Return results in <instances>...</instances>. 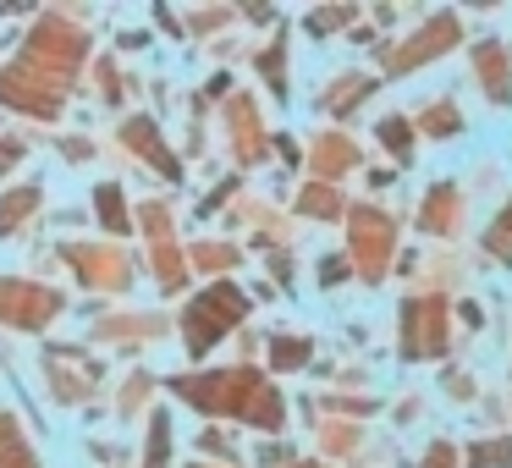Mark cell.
Segmentation results:
<instances>
[{
    "mask_svg": "<svg viewBox=\"0 0 512 468\" xmlns=\"http://www.w3.org/2000/svg\"><path fill=\"white\" fill-rule=\"evenodd\" d=\"M177 391H188L193 408L237 413V419H254V424H281L276 391H270L259 375H248V369H232V375H210V380H177Z\"/></svg>",
    "mask_w": 512,
    "mask_h": 468,
    "instance_id": "cell-1",
    "label": "cell"
},
{
    "mask_svg": "<svg viewBox=\"0 0 512 468\" xmlns=\"http://www.w3.org/2000/svg\"><path fill=\"white\" fill-rule=\"evenodd\" d=\"M237 314H243V298H237L232 287H215L210 298L193 303V320H188V342H193V353H199V347H210L215 336H221L226 325L237 320Z\"/></svg>",
    "mask_w": 512,
    "mask_h": 468,
    "instance_id": "cell-2",
    "label": "cell"
},
{
    "mask_svg": "<svg viewBox=\"0 0 512 468\" xmlns=\"http://www.w3.org/2000/svg\"><path fill=\"white\" fill-rule=\"evenodd\" d=\"M0 468H34L28 446L17 441V430H12V419H0Z\"/></svg>",
    "mask_w": 512,
    "mask_h": 468,
    "instance_id": "cell-3",
    "label": "cell"
},
{
    "mask_svg": "<svg viewBox=\"0 0 512 468\" xmlns=\"http://www.w3.org/2000/svg\"><path fill=\"white\" fill-rule=\"evenodd\" d=\"M100 215H105V226H116V232L127 226V204H122L116 188H100Z\"/></svg>",
    "mask_w": 512,
    "mask_h": 468,
    "instance_id": "cell-4",
    "label": "cell"
},
{
    "mask_svg": "<svg viewBox=\"0 0 512 468\" xmlns=\"http://www.w3.org/2000/svg\"><path fill=\"white\" fill-rule=\"evenodd\" d=\"M468 463H474V468H501V463H512V446H474Z\"/></svg>",
    "mask_w": 512,
    "mask_h": 468,
    "instance_id": "cell-5",
    "label": "cell"
},
{
    "mask_svg": "<svg viewBox=\"0 0 512 468\" xmlns=\"http://www.w3.org/2000/svg\"><path fill=\"white\" fill-rule=\"evenodd\" d=\"M303 358H309V342H303V336H298V342H292V336H281V342H276V369L303 364Z\"/></svg>",
    "mask_w": 512,
    "mask_h": 468,
    "instance_id": "cell-6",
    "label": "cell"
},
{
    "mask_svg": "<svg viewBox=\"0 0 512 468\" xmlns=\"http://www.w3.org/2000/svg\"><path fill=\"white\" fill-rule=\"evenodd\" d=\"M149 468H166V457H171V441H166V419H155V435H149Z\"/></svg>",
    "mask_w": 512,
    "mask_h": 468,
    "instance_id": "cell-7",
    "label": "cell"
},
{
    "mask_svg": "<svg viewBox=\"0 0 512 468\" xmlns=\"http://www.w3.org/2000/svg\"><path fill=\"white\" fill-rule=\"evenodd\" d=\"M490 254H501V259H512V210L501 215V226L490 232Z\"/></svg>",
    "mask_w": 512,
    "mask_h": 468,
    "instance_id": "cell-8",
    "label": "cell"
},
{
    "mask_svg": "<svg viewBox=\"0 0 512 468\" xmlns=\"http://www.w3.org/2000/svg\"><path fill=\"white\" fill-rule=\"evenodd\" d=\"M380 138H386L397 155H408V127H402V122H386V127H380Z\"/></svg>",
    "mask_w": 512,
    "mask_h": 468,
    "instance_id": "cell-9",
    "label": "cell"
}]
</instances>
